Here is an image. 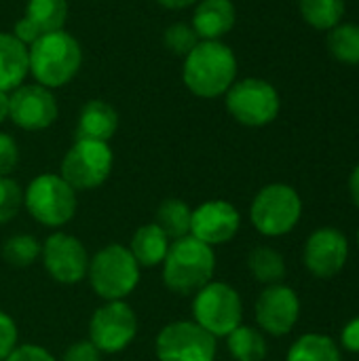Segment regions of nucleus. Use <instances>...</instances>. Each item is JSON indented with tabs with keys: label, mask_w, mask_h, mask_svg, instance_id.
I'll return each instance as SVG.
<instances>
[{
	"label": "nucleus",
	"mask_w": 359,
	"mask_h": 361,
	"mask_svg": "<svg viewBox=\"0 0 359 361\" xmlns=\"http://www.w3.org/2000/svg\"><path fill=\"white\" fill-rule=\"evenodd\" d=\"M8 118V93L0 91V125Z\"/></svg>",
	"instance_id": "38"
},
{
	"label": "nucleus",
	"mask_w": 359,
	"mask_h": 361,
	"mask_svg": "<svg viewBox=\"0 0 359 361\" xmlns=\"http://www.w3.org/2000/svg\"><path fill=\"white\" fill-rule=\"evenodd\" d=\"M237 23L233 0H199L190 25L199 40H222Z\"/></svg>",
	"instance_id": "17"
},
{
	"label": "nucleus",
	"mask_w": 359,
	"mask_h": 361,
	"mask_svg": "<svg viewBox=\"0 0 359 361\" xmlns=\"http://www.w3.org/2000/svg\"><path fill=\"white\" fill-rule=\"evenodd\" d=\"M23 207V188L11 176L0 178V224L11 222Z\"/></svg>",
	"instance_id": "30"
},
{
	"label": "nucleus",
	"mask_w": 359,
	"mask_h": 361,
	"mask_svg": "<svg viewBox=\"0 0 359 361\" xmlns=\"http://www.w3.org/2000/svg\"><path fill=\"white\" fill-rule=\"evenodd\" d=\"M30 76L34 82L55 91L76 78L83 66V47L76 36L66 30L42 34L28 47Z\"/></svg>",
	"instance_id": "2"
},
{
	"label": "nucleus",
	"mask_w": 359,
	"mask_h": 361,
	"mask_svg": "<svg viewBox=\"0 0 359 361\" xmlns=\"http://www.w3.org/2000/svg\"><path fill=\"white\" fill-rule=\"evenodd\" d=\"M138 336L135 311L125 300H110L95 309L89 322V341L108 355L125 351Z\"/></svg>",
	"instance_id": "11"
},
{
	"label": "nucleus",
	"mask_w": 359,
	"mask_h": 361,
	"mask_svg": "<svg viewBox=\"0 0 359 361\" xmlns=\"http://www.w3.org/2000/svg\"><path fill=\"white\" fill-rule=\"evenodd\" d=\"M216 273L214 247L186 235L171 241L163 260V283L178 296H195L203 286L212 281Z\"/></svg>",
	"instance_id": "3"
},
{
	"label": "nucleus",
	"mask_w": 359,
	"mask_h": 361,
	"mask_svg": "<svg viewBox=\"0 0 359 361\" xmlns=\"http://www.w3.org/2000/svg\"><path fill=\"white\" fill-rule=\"evenodd\" d=\"M248 269L252 273V277L258 283L264 286H275L281 283L286 277V260L284 256L269 247V245H258L250 252L248 256Z\"/></svg>",
	"instance_id": "23"
},
{
	"label": "nucleus",
	"mask_w": 359,
	"mask_h": 361,
	"mask_svg": "<svg viewBox=\"0 0 359 361\" xmlns=\"http://www.w3.org/2000/svg\"><path fill=\"white\" fill-rule=\"evenodd\" d=\"M235 80L237 57L222 40H199L197 47L184 57L182 82L201 99L222 97Z\"/></svg>",
	"instance_id": "1"
},
{
	"label": "nucleus",
	"mask_w": 359,
	"mask_h": 361,
	"mask_svg": "<svg viewBox=\"0 0 359 361\" xmlns=\"http://www.w3.org/2000/svg\"><path fill=\"white\" fill-rule=\"evenodd\" d=\"M193 317L212 336H229L243 319L241 296L224 281H209L193 298Z\"/></svg>",
	"instance_id": "7"
},
{
	"label": "nucleus",
	"mask_w": 359,
	"mask_h": 361,
	"mask_svg": "<svg viewBox=\"0 0 359 361\" xmlns=\"http://www.w3.org/2000/svg\"><path fill=\"white\" fill-rule=\"evenodd\" d=\"M300 317L298 294L284 283L267 286L256 300V324L271 336H286Z\"/></svg>",
	"instance_id": "15"
},
{
	"label": "nucleus",
	"mask_w": 359,
	"mask_h": 361,
	"mask_svg": "<svg viewBox=\"0 0 359 361\" xmlns=\"http://www.w3.org/2000/svg\"><path fill=\"white\" fill-rule=\"evenodd\" d=\"M190 218L193 207H188V203L182 199H165L157 209L154 224L169 237V241H178L190 235Z\"/></svg>",
	"instance_id": "24"
},
{
	"label": "nucleus",
	"mask_w": 359,
	"mask_h": 361,
	"mask_svg": "<svg viewBox=\"0 0 359 361\" xmlns=\"http://www.w3.org/2000/svg\"><path fill=\"white\" fill-rule=\"evenodd\" d=\"M199 42V36L195 34L193 25L190 23H184V21H178V23H171L165 27L163 32V44L169 53L178 55V57H186Z\"/></svg>",
	"instance_id": "29"
},
{
	"label": "nucleus",
	"mask_w": 359,
	"mask_h": 361,
	"mask_svg": "<svg viewBox=\"0 0 359 361\" xmlns=\"http://www.w3.org/2000/svg\"><path fill=\"white\" fill-rule=\"evenodd\" d=\"M157 2L167 11H184L188 6H195L199 0H157Z\"/></svg>",
	"instance_id": "36"
},
{
	"label": "nucleus",
	"mask_w": 359,
	"mask_h": 361,
	"mask_svg": "<svg viewBox=\"0 0 359 361\" xmlns=\"http://www.w3.org/2000/svg\"><path fill=\"white\" fill-rule=\"evenodd\" d=\"M216 336L188 319L163 326L154 341L159 361H216Z\"/></svg>",
	"instance_id": "10"
},
{
	"label": "nucleus",
	"mask_w": 359,
	"mask_h": 361,
	"mask_svg": "<svg viewBox=\"0 0 359 361\" xmlns=\"http://www.w3.org/2000/svg\"><path fill=\"white\" fill-rule=\"evenodd\" d=\"M114 154L108 142L76 140L61 159L59 176L74 190L99 188L112 173Z\"/></svg>",
	"instance_id": "9"
},
{
	"label": "nucleus",
	"mask_w": 359,
	"mask_h": 361,
	"mask_svg": "<svg viewBox=\"0 0 359 361\" xmlns=\"http://www.w3.org/2000/svg\"><path fill=\"white\" fill-rule=\"evenodd\" d=\"M169 245H171L169 237L154 222H150V224L140 226L133 233L131 243H129V252L140 267L152 269V267L163 264V260L169 252Z\"/></svg>",
	"instance_id": "20"
},
{
	"label": "nucleus",
	"mask_w": 359,
	"mask_h": 361,
	"mask_svg": "<svg viewBox=\"0 0 359 361\" xmlns=\"http://www.w3.org/2000/svg\"><path fill=\"white\" fill-rule=\"evenodd\" d=\"M358 247H359V228H358Z\"/></svg>",
	"instance_id": "39"
},
{
	"label": "nucleus",
	"mask_w": 359,
	"mask_h": 361,
	"mask_svg": "<svg viewBox=\"0 0 359 361\" xmlns=\"http://www.w3.org/2000/svg\"><path fill=\"white\" fill-rule=\"evenodd\" d=\"M87 277L102 300H125L140 283V264L131 256L129 247L110 243L89 260Z\"/></svg>",
	"instance_id": "4"
},
{
	"label": "nucleus",
	"mask_w": 359,
	"mask_h": 361,
	"mask_svg": "<svg viewBox=\"0 0 359 361\" xmlns=\"http://www.w3.org/2000/svg\"><path fill=\"white\" fill-rule=\"evenodd\" d=\"M17 324L11 315L0 311V361H4L17 347Z\"/></svg>",
	"instance_id": "32"
},
{
	"label": "nucleus",
	"mask_w": 359,
	"mask_h": 361,
	"mask_svg": "<svg viewBox=\"0 0 359 361\" xmlns=\"http://www.w3.org/2000/svg\"><path fill=\"white\" fill-rule=\"evenodd\" d=\"M229 114L243 127H264L279 114L281 99L277 89L264 78H241L224 93Z\"/></svg>",
	"instance_id": "8"
},
{
	"label": "nucleus",
	"mask_w": 359,
	"mask_h": 361,
	"mask_svg": "<svg viewBox=\"0 0 359 361\" xmlns=\"http://www.w3.org/2000/svg\"><path fill=\"white\" fill-rule=\"evenodd\" d=\"M23 207L42 226L59 228L76 216V190L59 173H40L23 190Z\"/></svg>",
	"instance_id": "5"
},
{
	"label": "nucleus",
	"mask_w": 359,
	"mask_h": 361,
	"mask_svg": "<svg viewBox=\"0 0 359 361\" xmlns=\"http://www.w3.org/2000/svg\"><path fill=\"white\" fill-rule=\"evenodd\" d=\"M303 19L315 30H332L345 15V0H298Z\"/></svg>",
	"instance_id": "26"
},
{
	"label": "nucleus",
	"mask_w": 359,
	"mask_h": 361,
	"mask_svg": "<svg viewBox=\"0 0 359 361\" xmlns=\"http://www.w3.org/2000/svg\"><path fill=\"white\" fill-rule=\"evenodd\" d=\"M42 264L49 277L63 286L80 283L89 271V254L80 239L68 233H53L40 247Z\"/></svg>",
	"instance_id": "12"
},
{
	"label": "nucleus",
	"mask_w": 359,
	"mask_h": 361,
	"mask_svg": "<svg viewBox=\"0 0 359 361\" xmlns=\"http://www.w3.org/2000/svg\"><path fill=\"white\" fill-rule=\"evenodd\" d=\"M226 347L235 361H264L269 353L264 334L243 324L226 336Z\"/></svg>",
	"instance_id": "22"
},
{
	"label": "nucleus",
	"mask_w": 359,
	"mask_h": 361,
	"mask_svg": "<svg viewBox=\"0 0 359 361\" xmlns=\"http://www.w3.org/2000/svg\"><path fill=\"white\" fill-rule=\"evenodd\" d=\"M286 361H343L339 345L326 334H303L288 351Z\"/></svg>",
	"instance_id": "25"
},
{
	"label": "nucleus",
	"mask_w": 359,
	"mask_h": 361,
	"mask_svg": "<svg viewBox=\"0 0 359 361\" xmlns=\"http://www.w3.org/2000/svg\"><path fill=\"white\" fill-rule=\"evenodd\" d=\"M341 345L349 353H359V317L347 322V326L341 332Z\"/></svg>",
	"instance_id": "35"
},
{
	"label": "nucleus",
	"mask_w": 359,
	"mask_h": 361,
	"mask_svg": "<svg viewBox=\"0 0 359 361\" xmlns=\"http://www.w3.org/2000/svg\"><path fill=\"white\" fill-rule=\"evenodd\" d=\"M40 243L36 237L32 235H13L4 241L2 245V260L8 264V267H15V269H25L30 264L36 262V258L40 256Z\"/></svg>",
	"instance_id": "28"
},
{
	"label": "nucleus",
	"mask_w": 359,
	"mask_h": 361,
	"mask_svg": "<svg viewBox=\"0 0 359 361\" xmlns=\"http://www.w3.org/2000/svg\"><path fill=\"white\" fill-rule=\"evenodd\" d=\"M19 165V146L11 133L0 131V178L11 176Z\"/></svg>",
	"instance_id": "31"
},
{
	"label": "nucleus",
	"mask_w": 359,
	"mask_h": 361,
	"mask_svg": "<svg viewBox=\"0 0 359 361\" xmlns=\"http://www.w3.org/2000/svg\"><path fill=\"white\" fill-rule=\"evenodd\" d=\"M30 76V51L11 32H0V91L11 93Z\"/></svg>",
	"instance_id": "19"
},
{
	"label": "nucleus",
	"mask_w": 359,
	"mask_h": 361,
	"mask_svg": "<svg viewBox=\"0 0 359 361\" xmlns=\"http://www.w3.org/2000/svg\"><path fill=\"white\" fill-rule=\"evenodd\" d=\"M118 129V112L104 99L87 102L76 121V140L110 142Z\"/></svg>",
	"instance_id": "18"
},
{
	"label": "nucleus",
	"mask_w": 359,
	"mask_h": 361,
	"mask_svg": "<svg viewBox=\"0 0 359 361\" xmlns=\"http://www.w3.org/2000/svg\"><path fill=\"white\" fill-rule=\"evenodd\" d=\"M349 192H351L353 203L359 207V165L353 169V173L349 178Z\"/></svg>",
	"instance_id": "37"
},
{
	"label": "nucleus",
	"mask_w": 359,
	"mask_h": 361,
	"mask_svg": "<svg viewBox=\"0 0 359 361\" xmlns=\"http://www.w3.org/2000/svg\"><path fill=\"white\" fill-rule=\"evenodd\" d=\"M68 13H70L68 0H28L23 17L42 36V34L66 30Z\"/></svg>",
	"instance_id": "21"
},
{
	"label": "nucleus",
	"mask_w": 359,
	"mask_h": 361,
	"mask_svg": "<svg viewBox=\"0 0 359 361\" xmlns=\"http://www.w3.org/2000/svg\"><path fill=\"white\" fill-rule=\"evenodd\" d=\"M239 228H241V214L229 201L214 199L193 209L190 235L209 247L233 241Z\"/></svg>",
	"instance_id": "16"
},
{
	"label": "nucleus",
	"mask_w": 359,
	"mask_h": 361,
	"mask_svg": "<svg viewBox=\"0 0 359 361\" xmlns=\"http://www.w3.org/2000/svg\"><path fill=\"white\" fill-rule=\"evenodd\" d=\"M303 216V199L290 184H269L258 190L250 207L254 228L264 237H284L296 228Z\"/></svg>",
	"instance_id": "6"
},
{
	"label": "nucleus",
	"mask_w": 359,
	"mask_h": 361,
	"mask_svg": "<svg viewBox=\"0 0 359 361\" xmlns=\"http://www.w3.org/2000/svg\"><path fill=\"white\" fill-rule=\"evenodd\" d=\"M59 116L57 97L38 82H23L8 93V118L23 131H44Z\"/></svg>",
	"instance_id": "13"
},
{
	"label": "nucleus",
	"mask_w": 359,
	"mask_h": 361,
	"mask_svg": "<svg viewBox=\"0 0 359 361\" xmlns=\"http://www.w3.org/2000/svg\"><path fill=\"white\" fill-rule=\"evenodd\" d=\"M303 260L313 277L332 279L345 269L349 260V241L339 228H317L309 235L305 243Z\"/></svg>",
	"instance_id": "14"
},
{
	"label": "nucleus",
	"mask_w": 359,
	"mask_h": 361,
	"mask_svg": "<svg viewBox=\"0 0 359 361\" xmlns=\"http://www.w3.org/2000/svg\"><path fill=\"white\" fill-rule=\"evenodd\" d=\"M61 361H102V351L91 341H76L66 349Z\"/></svg>",
	"instance_id": "33"
},
{
	"label": "nucleus",
	"mask_w": 359,
	"mask_h": 361,
	"mask_svg": "<svg viewBox=\"0 0 359 361\" xmlns=\"http://www.w3.org/2000/svg\"><path fill=\"white\" fill-rule=\"evenodd\" d=\"M328 51L339 61L359 66V23H343L328 34Z\"/></svg>",
	"instance_id": "27"
},
{
	"label": "nucleus",
	"mask_w": 359,
	"mask_h": 361,
	"mask_svg": "<svg viewBox=\"0 0 359 361\" xmlns=\"http://www.w3.org/2000/svg\"><path fill=\"white\" fill-rule=\"evenodd\" d=\"M4 361H57L40 345H17Z\"/></svg>",
	"instance_id": "34"
}]
</instances>
